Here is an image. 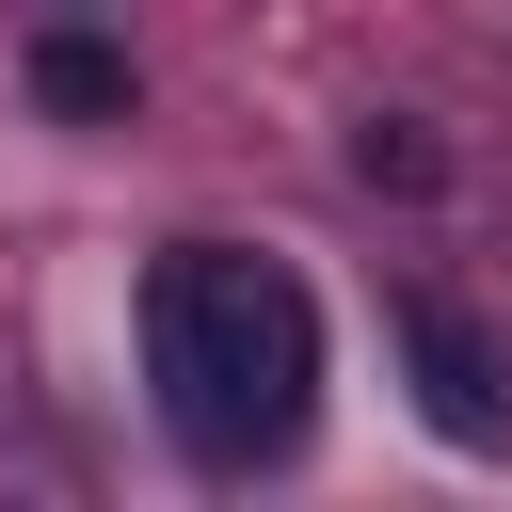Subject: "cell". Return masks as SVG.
<instances>
[{"label":"cell","instance_id":"obj_1","mask_svg":"<svg viewBox=\"0 0 512 512\" xmlns=\"http://www.w3.org/2000/svg\"><path fill=\"white\" fill-rule=\"evenodd\" d=\"M144 384H160V432L208 480L288 464L304 416H320V288L256 240H176L144 272Z\"/></svg>","mask_w":512,"mask_h":512},{"label":"cell","instance_id":"obj_2","mask_svg":"<svg viewBox=\"0 0 512 512\" xmlns=\"http://www.w3.org/2000/svg\"><path fill=\"white\" fill-rule=\"evenodd\" d=\"M400 368H416V416H432L448 448H512V352H496L464 304L400 288Z\"/></svg>","mask_w":512,"mask_h":512},{"label":"cell","instance_id":"obj_3","mask_svg":"<svg viewBox=\"0 0 512 512\" xmlns=\"http://www.w3.org/2000/svg\"><path fill=\"white\" fill-rule=\"evenodd\" d=\"M32 96H48V112H112V96H128V64H112L96 32H48V48H32Z\"/></svg>","mask_w":512,"mask_h":512},{"label":"cell","instance_id":"obj_4","mask_svg":"<svg viewBox=\"0 0 512 512\" xmlns=\"http://www.w3.org/2000/svg\"><path fill=\"white\" fill-rule=\"evenodd\" d=\"M64 16H96V0H64Z\"/></svg>","mask_w":512,"mask_h":512}]
</instances>
